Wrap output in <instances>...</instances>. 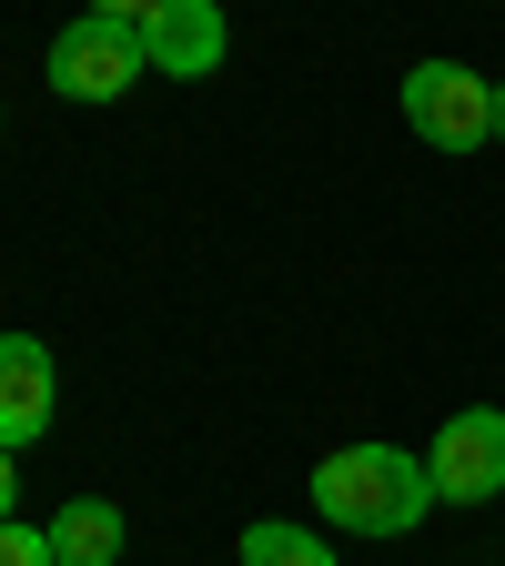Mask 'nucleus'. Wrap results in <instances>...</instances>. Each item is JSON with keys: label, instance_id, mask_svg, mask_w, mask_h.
<instances>
[{"label": "nucleus", "instance_id": "f257e3e1", "mask_svg": "<svg viewBox=\"0 0 505 566\" xmlns=\"http://www.w3.org/2000/svg\"><path fill=\"white\" fill-rule=\"evenodd\" d=\"M314 516L344 536H414L435 516V475L404 446H334L314 465Z\"/></svg>", "mask_w": 505, "mask_h": 566}, {"label": "nucleus", "instance_id": "f03ea898", "mask_svg": "<svg viewBox=\"0 0 505 566\" xmlns=\"http://www.w3.org/2000/svg\"><path fill=\"white\" fill-rule=\"evenodd\" d=\"M404 132L435 142V153H475V142H495V82L465 61H414L404 71Z\"/></svg>", "mask_w": 505, "mask_h": 566}, {"label": "nucleus", "instance_id": "7ed1b4c3", "mask_svg": "<svg viewBox=\"0 0 505 566\" xmlns=\"http://www.w3.org/2000/svg\"><path fill=\"white\" fill-rule=\"evenodd\" d=\"M141 71H152L141 31H131V21H102V11H82V21L51 41V92H61V102H122Z\"/></svg>", "mask_w": 505, "mask_h": 566}, {"label": "nucleus", "instance_id": "20e7f679", "mask_svg": "<svg viewBox=\"0 0 505 566\" xmlns=\"http://www.w3.org/2000/svg\"><path fill=\"white\" fill-rule=\"evenodd\" d=\"M424 475H435V506H495L505 495V405L445 415V436L424 446Z\"/></svg>", "mask_w": 505, "mask_h": 566}, {"label": "nucleus", "instance_id": "39448f33", "mask_svg": "<svg viewBox=\"0 0 505 566\" xmlns=\"http://www.w3.org/2000/svg\"><path fill=\"white\" fill-rule=\"evenodd\" d=\"M141 51H152V71H172V82H202V71H223V51H233L223 0H162V11L141 21Z\"/></svg>", "mask_w": 505, "mask_h": 566}, {"label": "nucleus", "instance_id": "423d86ee", "mask_svg": "<svg viewBox=\"0 0 505 566\" xmlns=\"http://www.w3.org/2000/svg\"><path fill=\"white\" fill-rule=\"evenodd\" d=\"M51 395H61L51 385V354L31 334H0V446H11V455L51 436Z\"/></svg>", "mask_w": 505, "mask_h": 566}, {"label": "nucleus", "instance_id": "0eeeda50", "mask_svg": "<svg viewBox=\"0 0 505 566\" xmlns=\"http://www.w3.org/2000/svg\"><path fill=\"white\" fill-rule=\"evenodd\" d=\"M51 556H61V566H122V506L71 495V506L51 516Z\"/></svg>", "mask_w": 505, "mask_h": 566}, {"label": "nucleus", "instance_id": "6e6552de", "mask_svg": "<svg viewBox=\"0 0 505 566\" xmlns=\"http://www.w3.org/2000/svg\"><path fill=\"white\" fill-rule=\"evenodd\" d=\"M243 566H334V546H324L314 526L263 516V526H243Z\"/></svg>", "mask_w": 505, "mask_h": 566}, {"label": "nucleus", "instance_id": "1a4fd4ad", "mask_svg": "<svg viewBox=\"0 0 505 566\" xmlns=\"http://www.w3.org/2000/svg\"><path fill=\"white\" fill-rule=\"evenodd\" d=\"M0 566H61L51 556V526H21L11 516V526H0Z\"/></svg>", "mask_w": 505, "mask_h": 566}, {"label": "nucleus", "instance_id": "9d476101", "mask_svg": "<svg viewBox=\"0 0 505 566\" xmlns=\"http://www.w3.org/2000/svg\"><path fill=\"white\" fill-rule=\"evenodd\" d=\"M92 11H102V21H131V31H141V21L162 11V0H92Z\"/></svg>", "mask_w": 505, "mask_h": 566}, {"label": "nucleus", "instance_id": "9b49d317", "mask_svg": "<svg viewBox=\"0 0 505 566\" xmlns=\"http://www.w3.org/2000/svg\"><path fill=\"white\" fill-rule=\"evenodd\" d=\"M11 495H21V475H11V446H0V526H11Z\"/></svg>", "mask_w": 505, "mask_h": 566}, {"label": "nucleus", "instance_id": "f8f14e48", "mask_svg": "<svg viewBox=\"0 0 505 566\" xmlns=\"http://www.w3.org/2000/svg\"><path fill=\"white\" fill-rule=\"evenodd\" d=\"M495 142H505V82H495Z\"/></svg>", "mask_w": 505, "mask_h": 566}]
</instances>
